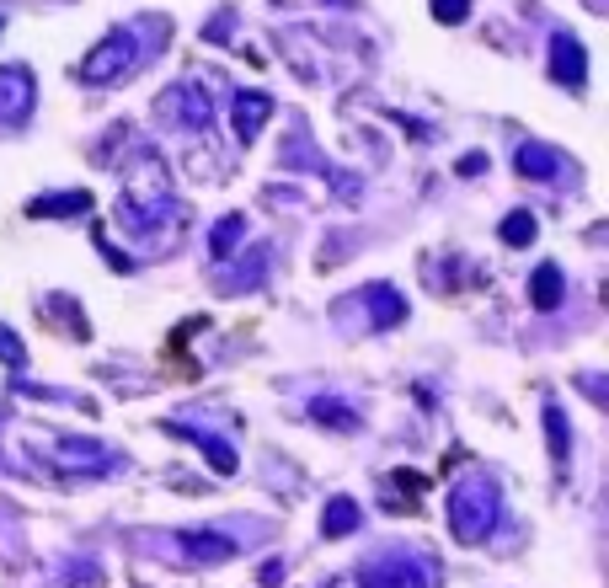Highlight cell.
I'll use <instances>...</instances> for the list:
<instances>
[{"label":"cell","instance_id":"21","mask_svg":"<svg viewBox=\"0 0 609 588\" xmlns=\"http://www.w3.org/2000/svg\"><path fill=\"white\" fill-rule=\"evenodd\" d=\"M465 11H471V0H433V17H439L444 27H460Z\"/></svg>","mask_w":609,"mask_h":588},{"label":"cell","instance_id":"15","mask_svg":"<svg viewBox=\"0 0 609 588\" xmlns=\"http://www.w3.org/2000/svg\"><path fill=\"white\" fill-rule=\"evenodd\" d=\"M545 433H551V460L556 466H567V455H572V428H567V412L556 407H545Z\"/></svg>","mask_w":609,"mask_h":588},{"label":"cell","instance_id":"3","mask_svg":"<svg viewBox=\"0 0 609 588\" xmlns=\"http://www.w3.org/2000/svg\"><path fill=\"white\" fill-rule=\"evenodd\" d=\"M43 460L59 471V476H102L113 471V450H107L102 439H75V433H65V439H38Z\"/></svg>","mask_w":609,"mask_h":588},{"label":"cell","instance_id":"23","mask_svg":"<svg viewBox=\"0 0 609 588\" xmlns=\"http://www.w3.org/2000/svg\"><path fill=\"white\" fill-rule=\"evenodd\" d=\"M476 172H487V156H460V177H476Z\"/></svg>","mask_w":609,"mask_h":588},{"label":"cell","instance_id":"13","mask_svg":"<svg viewBox=\"0 0 609 588\" xmlns=\"http://www.w3.org/2000/svg\"><path fill=\"white\" fill-rule=\"evenodd\" d=\"M358 524H364V508H358L353 498H332L321 508V535L326 540H342V535H353Z\"/></svg>","mask_w":609,"mask_h":588},{"label":"cell","instance_id":"20","mask_svg":"<svg viewBox=\"0 0 609 588\" xmlns=\"http://www.w3.org/2000/svg\"><path fill=\"white\" fill-rule=\"evenodd\" d=\"M0 364H11V369H22V364H27L22 337H17V332H6V327H0Z\"/></svg>","mask_w":609,"mask_h":588},{"label":"cell","instance_id":"11","mask_svg":"<svg viewBox=\"0 0 609 588\" xmlns=\"http://www.w3.org/2000/svg\"><path fill=\"white\" fill-rule=\"evenodd\" d=\"M561 294H567V278H561V268H556V262H540L535 278H529V305H535V311H556Z\"/></svg>","mask_w":609,"mask_h":588},{"label":"cell","instance_id":"18","mask_svg":"<svg viewBox=\"0 0 609 588\" xmlns=\"http://www.w3.org/2000/svg\"><path fill=\"white\" fill-rule=\"evenodd\" d=\"M81 209H91V193H59V198H38V204L27 209V214H38V220H43V214H54V220H59V214H81Z\"/></svg>","mask_w":609,"mask_h":588},{"label":"cell","instance_id":"6","mask_svg":"<svg viewBox=\"0 0 609 588\" xmlns=\"http://www.w3.org/2000/svg\"><path fill=\"white\" fill-rule=\"evenodd\" d=\"M33 113V75L22 65H0V123H22Z\"/></svg>","mask_w":609,"mask_h":588},{"label":"cell","instance_id":"5","mask_svg":"<svg viewBox=\"0 0 609 588\" xmlns=\"http://www.w3.org/2000/svg\"><path fill=\"white\" fill-rule=\"evenodd\" d=\"M358 588H428V567L396 562V556H374L358 567Z\"/></svg>","mask_w":609,"mask_h":588},{"label":"cell","instance_id":"19","mask_svg":"<svg viewBox=\"0 0 609 588\" xmlns=\"http://www.w3.org/2000/svg\"><path fill=\"white\" fill-rule=\"evenodd\" d=\"M310 417H316V423H332V428H353V423H358V412H353V407H337L332 396L310 401Z\"/></svg>","mask_w":609,"mask_h":588},{"label":"cell","instance_id":"7","mask_svg":"<svg viewBox=\"0 0 609 588\" xmlns=\"http://www.w3.org/2000/svg\"><path fill=\"white\" fill-rule=\"evenodd\" d=\"M561 150H551V145H540V139H524L519 150H513V172H519L524 182H556L561 177Z\"/></svg>","mask_w":609,"mask_h":588},{"label":"cell","instance_id":"12","mask_svg":"<svg viewBox=\"0 0 609 588\" xmlns=\"http://www.w3.org/2000/svg\"><path fill=\"white\" fill-rule=\"evenodd\" d=\"M171 107H177V118L187 123V129H203V123L214 118V102L203 97V86H171Z\"/></svg>","mask_w":609,"mask_h":588},{"label":"cell","instance_id":"4","mask_svg":"<svg viewBox=\"0 0 609 588\" xmlns=\"http://www.w3.org/2000/svg\"><path fill=\"white\" fill-rule=\"evenodd\" d=\"M177 551H182L187 567H220V562H230V556L241 551V540L203 524V530H182V535H177Z\"/></svg>","mask_w":609,"mask_h":588},{"label":"cell","instance_id":"16","mask_svg":"<svg viewBox=\"0 0 609 588\" xmlns=\"http://www.w3.org/2000/svg\"><path fill=\"white\" fill-rule=\"evenodd\" d=\"M497 236H503V246H529V241L540 236V225H535V214H529V209H508Z\"/></svg>","mask_w":609,"mask_h":588},{"label":"cell","instance_id":"17","mask_svg":"<svg viewBox=\"0 0 609 588\" xmlns=\"http://www.w3.org/2000/svg\"><path fill=\"white\" fill-rule=\"evenodd\" d=\"M241 236H246V214H225V220L214 225V236H209V252L214 257H230L241 246Z\"/></svg>","mask_w":609,"mask_h":588},{"label":"cell","instance_id":"22","mask_svg":"<svg viewBox=\"0 0 609 588\" xmlns=\"http://www.w3.org/2000/svg\"><path fill=\"white\" fill-rule=\"evenodd\" d=\"M257 583L262 588H278V583H284V562H268V567L257 572Z\"/></svg>","mask_w":609,"mask_h":588},{"label":"cell","instance_id":"2","mask_svg":"<svg viewBox=\"0 0 609 588\" xmlns=\"http://www.w3.org/2000/svg\"><path fill=\"white\" fill-rule=\"evenodd\" d=\"M139 33L134 27H113L97 49H91V59L81 65V81H91V86H113V81H123L134 65H139Z\"/></svg>","mask_w":609,"mask_h":588},{"label":"cell","instance_id":"14","mask_svg":"<svg viewBox=\"0 0 609 588\" xmlns=\"http://www.w3.org/2000/svg\"><path fill=\"white\" fill-rule=\"evenodd\" d=\"M182 439H187V444H198V450L209 455V466L220 471V476L236 471V450H230V444H220L214 433H203V428H182Z\"/></svg>","mask_w":609,"mask_h":588},{"label":"cell","instance_id":"8","mask_svg":"<svg viewBox=\"0 0 609 588\" xmlns=\"http://www.w3.org/2000/svg\"><path fill=\"white\" fill-rule=\"evenodd\" d=\"M551 75L561 86H583L588 81V54L572 33H551Z\"/></svg>","mask_w":609,"mask_h":588},{"label":"cell","instance_id":"10","mask_svg":"<svg viewBox=\"0 0 609 588\" xmlns=\"http://www.w3.org/2000/svg\"><path fill=\"white\" fill-rule=\"evenodd\" d=\"M230 118H236V139H257L262 123L273 118V97H268V91H236Z\"/></svg>","mask_w":609,"mask_h":588},{"label":"cell","instance_id":"9","mask_svg":"<svg viewBox=\"0 0 609 588\" xmlns=\"http://www.w3.org/2000/svg\"><path fill=\"white\" fill-rule=\"evenodd\" d=\"M358 305H374V311H369V327L374 332L401 327V321H406V294L390 289V284H369L364 294H358Z\"/></svg>","mask_w":609,"mask_h":588},{"label":"cell","instance_id":"1","mask_svg":"<svg viewBox=\"0 0 609 588\" xmlns=\"http://www.w3.org/2000/svg\"><path fill=\"white\" fill-rule=\"evenodd\" d=\"M497 514H503V498H497V482H487V476H460L449 487V535L460 546H481L497 530Z\"/></svg>","mask_w":609,"mask_h":588}]
</instances>
